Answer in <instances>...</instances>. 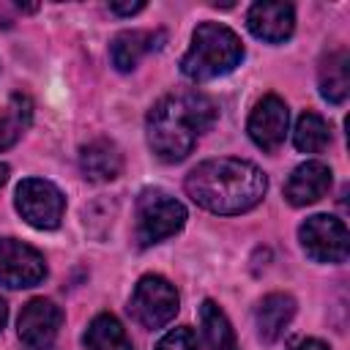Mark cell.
I'll use <instances>...</instances> for the list:
<instances>
[{"mask_svg": "<svg viewBox=\"0 0 350 350\" xmlns=\"http://www.w3.org/2000/svg\"><path fill=\"white\" fill-rule=\"evenodd\" d=\"M219 118V107L197 93H170L164 98H159L148 118H145V131H148V145L156 153V159L175 164L183 161L197 139L216 123Z\"/></svg>", "mask_w": 350, "mask_h": 350, "instance_id": "obj_1", "label": "cell"}, {"mask_svg": "<svg viewBox=\"0 0 350 350\" xmlns=\"http://www.w3.org/2000/svg\"><path fill=\"white\" fill-rule=\"evenodd\" d=\"M265 191L268 178L243 159H208L186 175V194L200 208L221 216L252 211Z\"/></svg>", "mask_w": 350, "mask_h": 350, "instance_id": "obj_2", "label": "cell"}, {"mask_svg": "<svg viewBox=\"0 0 350 350\" xmlns=\"http://www.w3.org/2000/svg\"><path fill=\"white\" fill-rule=\"evenodd\" d=\"M241 38L219 22H202L191 36V46L180 60V71L194 82H208L230 74L235 66H241Z\"/></svg>", "mask_w": 350, "mask_h": 350, "instance_id": "obj_3", "label": "cell"}, {"mask_svg": "<svg viewBox=\"0 0 350 350\" xmlns=\"http://www.w3.org/2000/svg\"><path fill=\"white\" fill-rule=\"evenodd\" d=\"M186 224V208L170 197L161 189H145L137 197V224H134V238L137 243L153 246L170 235H175Z\"/></svg>", "mask_w": 350, "mask_h": 350, "instance_id": "obj_4", "label": "cell"}, {"mask_svg": "<svg viewBox=\"0 0 350 350\" xmlns=\"http://www.w3.org/2000/svg\"><path fill=\"white\" fill-rule=\"evenodd\" d=\"M178 290L159 273H145L134 293H131V304H129V312L131 317L145 325V328H161L167 325L175 314H178Z\"/></svg>", "mask_w": 350, "mask_h": 350, "instance_id": "obj_5", "label": "cell"}, {"mask_svg": "<svg viewBox=\"0 0 350 350\" xmlns=\"http://www.w3.org/2000/svg\"><path fill=\"white\" fill-rule=\"evenodd\" d=\"M16 211L36 230H55L66 211L63 191L44 178H25L16 186Z\"/></svg>", "mask_w": 350, "mask_h": 350, "instance_id": "obj_6", "label": "cell"}, {"mask_svg": "<svg viewBox=\"0 0 350 350\" xmlns=\"http://www.w3.org/2000/svg\"><path fill=\"white\" fill-rule=\"evenodd\" d=\"M304 252L317 262H345L350 252V235L342 219L314 213L298 227Z\"/></svg>", "mask_w": 350, "mask_h": 350, "instance_id": "obj_7", "label": "cell"}, {"mask_svg": "<svg viewBox=\"0 0 350 350\" xmlns=\"http://www.w3.org/2000/svg\"><path fill=\"white\" fill-rule=\"evenodd\" d=\"M63 325V309L49 298H33L25 304L16 320L19 339L27 350H49Z\"/></svg>", "mask_w": 350, "mask_h": 350, "instance_id": "obj_8", "label": "cell"}, {"mask_svg": "<svg viewBox=\"0 0 350 350\" xmlns=\"http://www.w3.org/2000/svg\"><path fill=\"white\" fill-rule=\"evenodd\" d=\"M46 276L44 257L16 241V238H0V284L5 287H36Z\"/></svg>", "mask_w": 350, "mask_h": 350, "instance_id": "obj_9", "label": "cell"}, {"mask_svg": "<svg viewBox=\"0 0 350 350\" xmlns=\"http://www.w3.org/2000/svg\"><path fill=\"white\" fill-rule=\"evenodd\" d=\"M287 126H290L287 104L279 96L268 93L254 104V109L249 115V123H246V131H249V137H252V142L257 148L271 153L284 142Z\"/></svg>", "mask_w": 350, "mask_h": 350, "instance_id": "obj_10", "label": "cell"}, {"mask_svg": "<svg viewBox=\"0 0 350 350\" xmlns=\"http://www.w3.org/2000/svg\"><path fill=\"white\" fill-rule=\"evenodd\" d=\"M246 25L249 30L262 38V41H271V44H279L284 38L293 36V27H295V11L290 3H273V0H262V3H254L246 14Z\"/></svg>", "mask_w": 350, "mask_h": 350, "instance_id": "obj_11", "label": "cell"}, {"mask_svg": "<svg viewBox=\"0 0 350 350\" xmlns=\"http://www.w3.org/2000/svg\"><path fill=\"white\" fill-rule=\"evenodd\" d=\"M331 189V170L323 161H304L293 170V175L284 183V197L290 205L304 208L317 200H323Z\"/></svg>", "mask_w": 350, "mask_h": 350, "instance_id": "obj_12", "label": "cell"}, {"mask_svg": "<svg viewBox=\"0 0 350 350\" xmlns=\"http://www.w3.org/2000/svg\"><path fill=\"white\" fill-rule=\"evenodd\" d=\"M164 33L161 30H123L112 38V46H109V57H112V66L118 71H131L137 68V63L150 55L153 49H161L164 44Z\"/></svg>", "mask_w": 350, "mask_h": 350, "instance_id": "obj_13", "label": "cell"}, {"mask_svg": "<svg viewBox=\"0 0 350 350\" xmlns=\"http://www.w3.org/2000/svg\"><path fill=\"white\" fill-rule=\"evenodd\" d=\"M79 170L93 183L115 180L123 170V156L115 142L109 139H93L79 148Z\"/></svg>", "mask_w": 350, "mask_h": 350, "instance_id": "obj_14", "label": "cell"}, {"mask_svg": "<svg viewBox=\"0 0 350 350\" xmlns=\"http://www.w3.org/2000/svg\"><path fill=\"white\" fill-rule=\"evenodd\" d=\"M295 314V301L287 293H271L257 304L254 312V323H257V334L262 342H276L284 328L290 325Z\"/></svg>", "mask_w": 350, "mask_h": 350, "instance_id": "obj_15", "label": "cell"}, {"mask_svg": "<svg viewBox=\"0 0 350 350\" xmlns=\"http://www.w3.org/2000/svg\"><path fill=\"white\" fill-rule=\"evenodd\" d=\"M320 93L331 104H342L350 93V55L347 49H334L320 63Z\"/></svg>", "mask_w": 350, "mask_h": 350, "instance_id": "obj_16", "label": "cell"}, {"mask_svg": "<svg viewBox=\"0 0 350 350\" xmlns=\"http://www.w3.org/2000/svg\"><path fill=\"white\" fill-rule=\"evenodd\" d=\"M85 347L88 350H134L126 328L109 312H101L90 320L85 331Z\"/></svg>", "mask_w": 350, "mask_h": 350, "instance_id": "obj_17", "label": "cell"}, {"mask_svg": "<svg viewBox=\"0 0 350 350\" xmlns=\"http://www.w3.org/2000/svg\"><path fill=\"white\" fill-rule=\"evenodd\" d=\"M200 325H202V336H205L208 350H241L238 342H235V331H232L227 314L213 301H202Z\"/></svg>", "mask_w": 350, "mask_h": 350, "instance_id": "obj_18", "label": "cell"}, {"mask_svg": "<svg viewBox=\"0 0 350 350\" xmlns=\"http://www.w3.org/2000/svg\"><path fill=\"white\" fill-rule=\"evenodd\" d=\"M293 142H295V148L301 153H320V150H325L331 145V126L325 123V118H320L317 112L306 109L295 120Z\"/></svg>", "mask_w": 350, "mask_h": 350, "instance_id": "obj_19", "label": "cell"}, {"mask_svg": "<svg viewBox=\"0 0 350 350\" xmlns=\"http://www.w3.org/2000/svg\"><path fill=\"white\" fill-rule=\"evenodd\" d=\"M30 118H33V101L22 93H14L8 107L0 109V150L11 148L22 131L30 126Z\"/></svg>", "mask_w": 350, "mask_h": 350, "instance_id": "obj_20", "label": "cell"}, {"mask_svg": "<svg viewBox=\"0 0 350 350\" xmlns=\"http://www.w3.org/2000/svg\"><path fill=\"white\" fill-rule=\"evenodd\" d=\"M156 350H197V334L189 325L172 328L159 339Z\"/></svg>", "mask_w": 350, "mask_h": 350, "instance_id": "obj_21", "label": "cell"}, {"mask_svg": "<svg viewBox=\"0 0 350 350\" xmlns=\"http://www.w3.org/2000/svg\"><path fill=\"white\" fill-rule=\"evenodd\" d=\"M142 8H145V3H109V11H115L120 16H131V14L142 11Z\"/></svg>", "mask_w": 350, "mask_h": 350, "instance_id": "obj_22", "label": "cell"}, {"mask_svg": "<svg viewBox=\"0 0 350 350\" xmlns=\"http://www.w3.org/2000/svg\"><path fill=\"white\" fill-rule=\"evenodd\" d=\"M290 350H328V345L325 342H320V339H312V336H306V339H298Z\"/></svg>", "mask_w": 350, "mask_h": 350, "instance_id": "obj_23", "label": "cell"}, {"mask_svg": "<svg viewBox=\"0 0 350 350\" xmlns=\"http://www.w3.org/2000/svg\"><path fill=\"white\" fill-rule=\"evenodd\" d=\"M5 320H8V306H5V301L0 298V331L5 328Z\"/></svg>", "mask_w": 350, "mask_h": 350, "instance_id": "obj_24", "label": "cell"}, {"mask_svg": "<svg viewBox=\"0 0 350 350\" xmlns=\"http://www.w3.org/2000/svg\"><path fill=\"white\" fill-rule=\"evenodd\" d=\"M5 180H8V164H3V161H0V186H3Z\"/></svg>", "mask_w": 350, "mask_h": 350, "instance_id": "obj_25", "label": "cell"}]
</instances>
